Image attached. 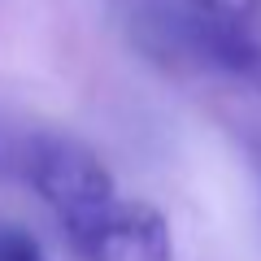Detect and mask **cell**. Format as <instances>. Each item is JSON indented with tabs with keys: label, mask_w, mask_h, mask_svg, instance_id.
<instances>
[{
	"label": "cell",
	"mask_w": 261,
	"mask_h": 261,
	"mask_svg": "<svg viewBox=\"0 0 261 261\" xmlns=\"http://www.w3.org/2000/svg\"><path fill=\"white\" fill-rule=\"evenodd\" d=\"M192 5H196L200 13H218V18L244 22V27L261 13V0H192Z\"/></svg>",
	"instance_id": "277c9868"
},
{
	"label": "cell",
	"mask_w": 261,
	"mask_h": 261,
	"mask_svg": "<svg viewBox=\"0 0 261 261\" xmlns=\"http://www.w3.org/2000/svg\"><path fill=\"white\" fill-rule=\"evenodd\" d=\"M0 261H44L35 235L22 226H0Z\"/></svg>",
	"instance_id": "3957f363"
},
{
	"label": "cell",
	"mask_w": 261,
	"mask_h": 261,
	"mask_svg": "<svg viewBox=\"0 0 261 261\" xmlns=\"http://www.w3.org/2000/svg\"><path fill=\"white\" fill-rule=\"evenodd\" d=\"M240 74L261 92V44H252V48H248V57H244V70H240Z\"/></svg>",
	"instance_id": "5b68a950"
},
{
	"label": "cell",
	"mask_w": 261,
	"mask_h": 261,
	"mask_svg": "<svg viewBox=\"0 0 261 261\" xmlns=\"http://www.w3.org/2000/svg\"><path fill=\"white\" fill-rule=\"evenodd\" d=\"M65 235L83 261H174L170 226L144 200H118L65 218Z\"/></svg>",
	"instance_id": "6da1fadb"
},
{
	"label": "cell",
	"mask_w": 261,
	"mask_h": 261,
	"mask_svg": "<svg viewBox=\"0 0 261 261\" xmlns=\"http://www.w3.org/2000/svg\"><path fill=\"white\" fill-rule=\"evenodd\" d=\"M22 166L35 192L61 214V222L105 205L113 196V174L105 170V161L87 144L65 140V135H35L22 152Z\"/></svg>",
	"instance_id": "7a4b0ae2"
}]
</instances>
